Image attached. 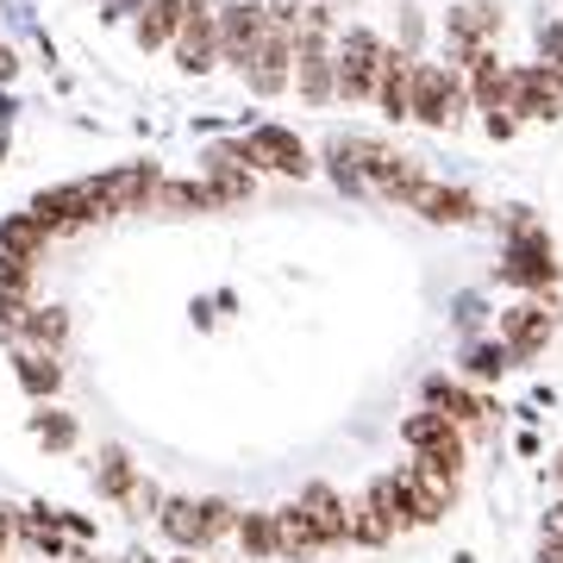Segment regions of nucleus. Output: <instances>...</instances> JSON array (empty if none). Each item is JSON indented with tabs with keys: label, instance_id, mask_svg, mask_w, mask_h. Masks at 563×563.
<instances>
[{
	"label": "nucleus",
	"instance_id": "nucleus-1",
	"mask_svg": "<svg viewBox=\"0 0 563 563\" xmlns=\"http://www.w3.org/2000/svg\"><path fill=\"white\" fill-rule=\"evenodd\" d=\"M501 232H507V244H501V269L495 276L507 288H526V295H551L558 288V244L539 225V213L532 207H507Z\"/></svg>",
	"mask_w": 563,
	"mask_h": 563
},
{
	"label": "nucleus",
	"instance_id": "nucleus-2",
	"mask_svg": "<svg viewBox=\"0 0 563 563\" xmlns=\"http://www.w3.org/2000/svg\"><path fill=\"white\" fill-rule=\"evenodd\" d=\"M463 113H476V107H470V81H463V69L420 57V69H413V120L432 125V132H457Z\"/></svg>",
	"mask_w": 563,
	"mask_h": 563
},
{
	"label": "nucleus",
	"instance_id": "nucleus-3",
	"mask_svg": "<svg viewBox=\"0 0 563 563\" xmlns=\"http://www.w3.org/2000/svg\"><path fill=\"white\" fill-rule=\"evenodd\" d=\"M383 57H388V38L376 25H344L339 32V101L351 107H376V76H383Z\"/></svg>",
	"mask_w": 563,
	"mask_h": 563
},
{
	"label": "nucleus",
	"instance_id": "nucleus-4",
	"mask_svg": "<svg viewBox=\"0 0 563 563\" xmlns=\"http://www.w3.org/2000/svg\"><path fill=\"white\" fill-rule=\"evenodd\" d=\"M401 439L413 444V457L426 463V470H439V476H451L457 483L463 463H470V432H463L457 420H444V413H407L401 420Z\"/></svg>",
	"mask_w": 563,
	"mask_h": 563
},
{
	"label": "nucleus",
	"instance_id": "nucleus-5",
	"mask_svg": "<svg viewBox=\"0 0 563 563\" xmlns=\"http://www.w3.org/2000/svg\"><path fill=\"white\" fill-rule=\"evenodd\" d=\"M501 0H463V7H451L444 13V63L451 69H470L476 63V51H488V44L501 38Z\"/></svg>",
	"mask_w": 563,
	"mask_h": 563
},
{
	"label": "nucleus",
	"instance_id": "nucleus-6",
	"mask_svg": "<svg viewBox=\"0 0 563 563\" xmlns=\"http://www.w3.org/2000/svg\"><path fill=\"white\" fill-rule=\"evenodd\" d=\"M269 38V13H263V0H225L220 7V63L225 69H251Z\"/></svg>",
	"mask_w": 563,
	"mask_h": 563
},
{
	"label": "nucleus",
	"instance_id": "nucleus-7",
	"mask_svg": "<svg viewBox=\"0 0 563 563\" xmlns=\"http://www.w3.org/2000/svg\"><path fill=\"white\" fill-rule=\"evenodd\" d=\"M551 332H558V301L551 295H526L501 313V344L514 351V363H532L551 344Z\"/></svg>",
	"mask_w": 563,
	"mask_h": 563
},
{
	"label": "nucleus",
	"instance_id": "nucleus-8",
	"mask_svg": "<svg viewBox=\"0 0 563 563\" xmlns=\"http://www.w3.org/2000/svg\"><path fill=\"white\" fill-rule=\"evenodd\" d=\"M176 69H188V76L220 69V7L213 0H188V25L176 38Z\"/></svg>",
	"mask_w": 563,
	"mask_h": 563
},
{
	"label": "nucleus",
	"instance_id": "nucleus-9",
	"mask_svg": "<svg viewBox=\"0 0 563 563\" xmlns=\"http://www.w3.org/2000/svg\"><path fill=\"white\" fill-rule=\"evenodd\" d=\"M244 139H251V157H257V169H276V176H295V181L320 169V157H313V151H307V144L288 132V125H276V120H257Z\"/></svg>",
	"mask_w": 563,
	"mask_h": 563
},
{
	"label": "nucleus",
	"instance_id": "nucleus-10",
	"mask_svg": "<svg viewBox=\"0 0 563 563\" xmlns=\"http://www.w3.org/2000/svg\"><path fill=\"white\" fill-rule=\"evenodd\" d=\"M295 38H301V32H269L263 51H257V63L244 69V88H251L257 101H276V95L295 88Z\"/></svg>",
	"mask_w": 563,
	"mask_h": 563
},
{
	"label": "nucleus",
	"instance_id": "nucleus-11",
	"mask_svg": "<svg viewBox=\"0 0 563 563\" xmlns=\"http://www.w3.org/2000/svg\"><path fill=\"white\" fill-rule=\"evenodd\" d=\"M463 81H470V107L476 113H507L514 107V63L488 44V51H476V63L463 69Z\"/></svg>",
	"mask_w": 563,
	"mask_h": 563
},
{
	"label": "nucleus",
	"instance_id": "nucleus-12",
	"mask_svg": "<svg viewBox=\"0 0 563 563\" xmlns=\"http://www.w3.org/2000/svg\"><path fill=\"white\" fill-rule=\"evenodd\" d=\"M520 125L532 120H563V95L558 81L544 76V63H514V107H507Z\"/></svg>",
	"mask_w": 563,
	"mask_h": 563
},
{
	"label": "nucleus",
	"instance_id": "nucleus-13",
	"mask_svg": "<svg viewBox=\"0 0 563 563\" xmlns=\"http://www.w3.org/2000/svg\"><path fill=\"white\" fill-rule=\"evenodd\" d=\"M413 69H420V57H407L401 44H388L383 57V76H376V107H383V120H413Z\"/></svg>",
	"mask_w": 563,
	"mask_h": 563
},
{
	"label": "nucleus",
	"instance_id": "nucleus-14",
	"mask_svg": "<svg viewBox=\"0 0 563 563\" xmlns=\"http://www.w3.org/2000/svg\"><path fill=\"white\" fill-rule=\"evenodd\" d=\"M413 213H420L426 225H470V220H483V201H476L463 181H426Z\"/></svg>",
	"mask_w": 563,
	"mask_h": 563
},
{
	"label": "nucleus",
	"instance_id": "nucleus-15",
	"mask_svg": "<svg viewBox=\"0 0 563 563\" xmlns=\"http://www.w3.org/2000/svg\"><path fill=\"white\" fill-rule=\"evenodd\" d=\"M295 501L307 507V520H313V532H320V551H332V544H351V501H344L339 488L307 483Z\"/></svg>",
	"mask_w": 563,
	"mask_h": 563
},
{
	"label": "nucleus",
	"instance_id": "nucleus-16",
	"mask_svg": "<svg viewBox=\"0 0 563 563\" xmlns=\"http://www.w3.org/2000/svg\"><path fill=\"white\" fill-rule=\"evenodd\" d=\"M32 220L57 239V232H76V225H88V201H81V181H63V188H38L32 195V207H25Z\"/></svg>",
	"mask_w": 563,
	"mask_h": 563
},
{
	"label": "nucleus",
	"instance_id": "nucleus-17",
	"mask_svg": "<svg viewBox=\"0 0 563 563\" xmlns=\"http://www.w3.org/2000/svg\"><path fill=\"white\" fill-rule=\"evenodd\" d=\"M426 407L444 413V420H457L463 432H488V420H495V413H488L463 383H451V376H426Z\"/></svg>",
	"mask_w": 563,
	"mask_h": 563
},
{
	"label": "nucleus",
	"instance_id": "nucleus-18",
	"mask_svg": "<svg viewBox=\"0 0 563 563\" xmlns=\"http://www.w3.org/2000/svg\"><path fill=\"white\" fill-rule=\"evenodd\" d=\"M107 181H113V201H120V213H151V207L163 201V169L157 163H120V169H107Z\"/></svg>",
	"mask_w": 563,
	"mask_h": 563
},
{
	"label": "nucleus",
	"instance_id": "nucleus-19",
	"mask_svg": "<svg viewBox=\"0 0 563 563\" xmlns=\"http://www.w3.org/2000/svg\"><path fill=\"white\" fill-rule=\"evenodd\" d=\"M181 25H188V0H144V13L132 20L139 51H176Z\"/></svg>",
	"mask_w": 563,
	"mask_h": 563
},
{
	"label": "nucleus",
	"instance_id": "nucleus-20",
	"mask_svg": "<svg viewBox=\"0 0 563 563\" xmlns=\"http://www.w3.org/2000/svg\"><path fill=\"white\" fill-rule=\"evenodd\" d=\"M363 501L376 507V520L388 526V532H413L420 520V501H413V488L401 483V476H376V483L363 488Z\"/></svg>",
	"mask_w": 563,
	"mask_h": 563
},
{
	"label": "nucleus",
	"instance_id": "nucleus-21",
	"mask_svg": "<svg viewBox=\"0 0 563 563\" xmlns=\"http://www.w3.org/2000/svg\"><path fill=\"white\" fill-rule=\"evenodd\" d=\"M395 476H401V483L413 488V501H420V520H426V526H432V520H444V514L457 507V483H451V476H439V470H426L420 457H413V463H401Z\"/></svg>",
	"mask_w": 563,
	"mask_h": 563
},
{
	"label": "nucleus",
	"instance_id": "nucleus-22",
	"mask_svg": "<svg viewBox=\"0 0 563 563\" xmlns=\"http://www.w3.org/2000/svg\"><path fill=\"white\" fill-rule=\"evenodd\" d=\"M20 339H25V351L57 357L63 339H69V313H63V307H32V313H25V325H20Z\"/></svg>",
	"mask_w": 563,
	"mask_h": 563
},
{
	"label": "nucleus",
	"instance_id": "nucleus-23",
	"mask_svg": "<svg viewBox=\"0 0 563 563\" xmlns=\"http://www.w3.org/2000/svg\"><path fill=\"white\" fill-rule=\"evenodd\" d=\"M95 488H101L107 501H132V488H139V470L125 457V444H107L101 463H95Z\"/></svg>",
	"mask_w": 563,
	"mask_h": 563
},
{
	"label": "nucleus",
	"instance_id": "nucleus-24",
	"mask_svg": "<svg viewBox=\"0 0 563 563\" xmlns=\"http://www.w3.org/2000/svg\"><path fill=\"white\" fill-rule=\"evenodd\" d=\"M13 376H20V388L32 395V401H51L57 383H63V363L44 357V351H20V357H13Z\"/></svg>",
	"mask_w": 563,
	"mask_h": 563
},
{
	"label": "nucleus",
	"instance_id": "nucleus-25",
	"mask_svg": "<svg viewBox=\"0 0 563 563\" xmlns=\"http://www.w3.org/2000/svg\"><path fill=\"white\" fill-rule=\"evenodd\" d=\"M0 251H13V257H25V263H44V251H51V232H44L32 213H13V220L0 225Z\"/></svg>",
	"mask_w": 563,
	"mask_h": 563
},
{
	"label": "nucleus",
	"instance_id": "nucleus-26",
	"mask_svg": "<svg viewBox=\"0 0 563 563\" xmlns=\"http://www.w3.org/2000/svg\"><path fill=\"white\" fill-rule=\"evenodd\" d=\"M507 369H514V351H507L501 339H476L463 351V376H470V383H501Z\"/></svg>",
	"mask_w": 563,
	"mask_h": 563
},
{
	"label": "nucleus",
	"instance_id": "nucleus-27",
	"mask_svg": "<svg viewBox=\"0 0 563 563\" xmlns=\"http://www.w3.org/2000/svg\"><path fill=\"white\" fill-rule=\"evenodd\" d=\"M276 532H282V558H307V551H320V532H313V520H307L301 501L276 507Z\"/></svg>",
	"mask_w": 563,
	"mask_h": 563
},
{
	"label": "nucleus",
	"instance_id": "nucleus-28",
	"mask_svg": "<svg viewBox=\"0 0 563 563\" xmlns=\"http://www.w3.org/2000/svg\"><path fill=\"white\" fill-rule=\"evenodd\" d=\"M207 188H213L220 207H244L257 195V176H251V169H232V163H207Z\"/></svg>",
	"mask_w": 563,
	"mask_h": 563
},
{
	"label": "nucleus",
	"instance_id": "nucleus-29",
	"mask_svg": "<svg viewBox=\"0 0 563 563\" xmlns=\"http://www.w3.org/2000/svg\"><path fill=\"white\" fill-rule=\"evenodd\" d=\"M157 526L181 544V551H201V501H163Z\"/></svg>",
	"mask_w": 563,
	"mask_h": 563
},
{
	"label": "nucleus",
	"instance_id": "nucleus-30",
	"mask_svg": "<svg viewBox=\"0 0 563 563\" xmlns=\"http://www.w3.org/2000/svg\"><path fill=\"white\" fill-rule=\"evenodd\" d=\"M239 544H244V558H282L276 514H239Z\"/></svg>",
	"mask_w": 563,
	"mask_h": 563
},
{
	"label": "nucleus",
	"instance_id": "nucleus-31",
	"mask_svg": "<svg viewBox=\"0 0 563 563\" xmlns=\"http://www.w3.org/2000/svg\"><path fill=\"white\" fill-rule=\"evenodd\" d=\"M163 213H213V188H207V181H163Z\"/></svg>",
	"mask_w": 563,
	"mask_h": 563
},
{
	"label": "nucleus",
	"instance_id": "nucleus-32",
	"mask_svg": "<svg viewBox=\"0 0 563 563\" xmlns=\"http://www.w3.org/2000/svg\"><path fill=\"white\" fill-rule=\"evenodd\" d=\"M32 439L44 444V451H76V420L69 413H57V407H38V420H32Z\"/></svg>",
	"mask_w": 563,
	"mask_h": 563
},
{
	"label": "nucleus",
	"instance_id": "nucleus-33",
	"mask_svg": "<svg viewBox=\"0 0 563 563\" xmlns=\"http://www.w3.org/2000/svg\"><path fill=\"white\" fill-rule=\"evenodd\" d=\"M225 532H239V507L220 501V495H207V501H201V551H207V544H220Z\"/></svg>",
	"mask_w": 563,
	"mask_h": 563
},
{
	"label": "nucleus",
	"instance_id": "nucleus-34",
	"mask_svg": "<svg viewBox=\"0 0 563 563\" xmlns=\"http://www.w3.org/2000/svg\"><path fill=\"white\" fill-rule=\"evenodd\" d=\"M320 163H325V176L339 181L344 195H369V181H363V169H357V163H344V151H339L332 139L320 144Z\"/></svg>",
	"mask_w": 563,
	"mask_h": 563
},
{
	"label": "nucleus",
	"instance_id": "nucleus-35",
	"mask_svg": "<svg viewBox=\"0 0 563 563\" xmlns=\"http://www.w3.org/2000/svg\"><path fill=\"white\" fill-rule=\"evenodd\" d=\"M388 539H395V532L376 520V507H369V501H351V544H388Z\"/></svg>",
	"mask_w": 563,
	"mask_h": 563
},
{
	"label": "nucleus",
	"instance_id": "nucleus-36",
	"mask_svg": "<svg viewBox=\"0 0 563 563\" xmlns=\"http://www.w3.org/2000/svg\"><path fill=\"white\" fill-rule=\"evenodd\" d=\"M307 7H313V0H263L269 32H301V25H307Z\"/></svg>",
	"mask_w": 563,
	"mask_h": 563
},
{
	"label": "nucleus",
	"instance_id": "nucleus-37",
	"mask_svg": "<svg viewBox=\"0 0 563 563\" xmlns=\"http://www.w3.org/2000/svg\"><path fill=\"white\" fill-rule=\"evenodd\" d=\"M0 295H32V263L0 251Z\"/></svg>",
	"mask_w": 563,
	"mask_h": 563
},
{
	"label": "nucleus",
	"instance_id": "nucleus-38",
	"mask_svg": "<svg viewBox=\"0 0 563 563\" xmlns=\"http://www.w3.org/2000/svg\"><path fill=\"white\" fill-rule=\"evenodd\" d=\"M395 32H401V38H395V44H401L407 57H420V44H426V13H420V7H413V0H407V7H401V20H395Z\"/></svg>",
	"mask_w": 563,
	"mask_h": 563
},
{
	"label": "nucleus",
	"instance_id": "nucleus-39",
	"mask_svg": "<svg viewBox=\"0 0 563 563\" xmlns=\"http://www.w3.org/2000/svg\"><path fill=\"white\" fill-rule=\"evenodd\" d=\"M532 44H539V63H558L563 57V20H539L532 25Z\"/></svg>",
	"mask_w": 563,
	"mask_h": 563
},
{
	"label": "nucleus",
	"instance_id": "nucleus-40",
	"mask_svg": "<svg viewBox=\"0 0 563 563\" xmlns=\"http://www.w3.org/2000/svg\"><path fill=\"white\" fill-rule=\"evenodd\" d=\"M25 295H0V339H20V325H25Z\"/></svg>",
	"mask_w": 563,
	"mask_h": 563
},
{
	"label": "nucleus",
	"instance_id": "nucleus-41",
	"mask_svg": "<svg viewBox=\"0 0 563 563\" xmlns=\"http://www.w3.org/2000/svg\"><path fill=\"white\" fill-rule=\"evenodd\" d=\"M125 507H132L139 520H144V514L157 520V514H163V495H157V488H151V483H139V488H132V501H125Z\"/></svg>",
	"mask_w": 563,
	"mask_h": 563
},
{
	"label": "nucleus",
	"instance_id": "nucleus-42",
	"mask_svg": "<svg viewBox=\"0 0 563 563\" xmlns=\"http://www.w3.org/2000/svg\"><path fill=\"white\" fill-rule=\"evenodd\" d=\"M483 132H488L495 144H507L514 132H520V120H514V113H483Z\"/></svg>",
	"mask_w": 563,
	"mask_h": 563
},
{
	"label": "nucleus",
	"instance_id": "nucleus-43",
	"mask_svg": "<svg viewBox=\"0 0 563 563\" xmlns=\"http://www.w3.org/2000/svg\"><path fill=\"white\" fill-rule=\"evenodd\" d=\"M139 13H144V0H107L101 20H139Z\"/></svg>",
	"mask_w": 563,
	"mask_h": 563
},
{
	"label": "nucleus",
	"instance_id": "nucleus-44",
	"mask_svg": "<svg viewBox=\"0 0 563 563\" xmlns=\"http://www.w3.org/2000/svg\"><path fill=\"white\" fill-rule=\"evenodd\" d=\"M457 325H483V301H476V295H463L457 301Z\"/></svg>",
	"mask_w": 563,
	"mask_h": 563
},
{
	"label": "nucleus",
	"instance_id": "nucleus-45",
	"mask_svg": "<svg viewBox=\"0 0 563 563\" xmlns=\"http://www.w3.org/2000/svg\"><path fill=\"white\" fill-rule=\"evenodd\" d=\"M544 539H563V495L544 507Z\"/></svg>",
	"mask_w": 563,
	"mask_h": 563
},
{
	"label": "nucleus",
	"instance_id": "nucleus-46",
	"mask_svg": "<svg viewBox=\"0 0 563 563\" xmlns=\"http://www.w3.org/2000/svg\"><path fill=\"white\" fill-rule=\"evenodd\" d=\"M539 563H563V539H544L539 544Z\"/></svg>",
	"mask_w": 563,
	"mask_h": 563
},
{
	"label": "nucleus",
	"instance_id": "nucleus-47",
	"mask_svg": "<svg viewBox=\"0 0 563 563\" xmlns=\"http://www.w3.org/2000/svg\"><path fill=\"white\" fill-rule=\"evenodd\" d=\"M13 69H20V57H13V51L0 44V81H13Z\"/></svg>",
	"mask_w": 563,
	"mask_h": 563
},
{
	"label": "nucleus",
	"instance_id": "nucleus-48",
	"mask_svg": "<svg viewBox=\"0 0 563 563\" xmlns=\"http://www.w3.org/2000/svg\"><path fill=\"white\" fill-rule=\"evenodd\" d=\"M544 76L558 81V95H563V57H558V63H544Z\"/></svg>",
	"mask_w": 563,
	"mask_h": 563
},
{
	"label": "nucleus",
	"instance_id": "nucleus-49",
	"mask_svg": "<svg viewBox=\"0 0 563 563\" xmlns=\"http://www.w3.org/2000/svg\"><path fill=\"white\" fill-rule=\"evenodd\" d=\"M551 483H558V495H563V451H558V463H551Z\"/></svg>",
	"mask_w": 563,
	"mask_h": 563
},
{
	"label": "nucleus",
	"instance_id": "nucleus-50",
	"mask_svg": "<svg viewBox=\"0 0 563 563\" xmlns=\"http://www.w3.org/2000/svg\"><path fill=\"white\" fill-rule=\"evenodd\" d=\"M7 120H13V101H7V95H0V125H7Z\"/></svg>",
	"mask_w": 563,
	"mask_h": 563
},
{
	"label": "nucleus",
	"instance_id": "nucleus-51",
	"mask_svg": "<svg viewBox=\"0 0 563 563\" xmlns=\"http://www.w3.org/2000/svg\"><path fill=\"white\" fill-rule=\"evenodd\" d=\"M0 544H7V520H0Z\"/></svg>",
	"mask_w": 563,
	"mask_h": 563
},
{
	"label": "nucleus",
	"instance_id": "nucleus-52",
	"mask_svg": "<svg viewBox=\"0 0 563 563\" xmlns=\"http://www.w3.org/2000/svg\"><path fill=\"white\" fill-rule=\"evenodd\" d=\"M344 7H357V0H344Z\"/></svg>",
	"mask_w": 563,
	"mask_h": 563
}]
</instances>
